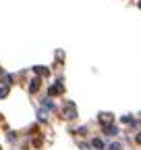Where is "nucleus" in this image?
Listing matches in <instances>:
<instances>
[{
  "label": "nucleus",
  "mask_w": 141,
  "mask_h": 150,
  "mask_svg": "<svg viewBox=\"0 0 141 150\" xmlns=\"http://www.w3.org/2000/svg\"><path fill=\"white\" fill-rule=\"evenodd\" d=\"M75 117H77L75 104H73V102H66V104H64V119H75Z\"/></svg>",
  "instance_id": "1"
},
{
  "label": "nucleus",
  "mask_w": 141,
  "mask_h": 150,
  "mask_svg": "<svg viewBox=\"0 0 141 150\" xmlns=\"http://www.w3.org/2000/svg\"><path fill=\"white\" fill-rule=\"evenodd\" d=\"M104 131H106L108 136H116V134H118V129H116L114 125H106V127H104Z\"/></svg>",
  "instance_id": "2"
},
{
  "label": "nucleus",
  "mask_w": 141,
  "mask_h": 150,
  "mask_svg": "<svg viewBox=\"0 0 141 150\" xmlns=\"http://www.w3.org/2000/svg\"><path fill=\"white\" fill-rule=\"evenodd\" d=\"M50 94H52V96H56V94H62V86H60V83L52 86V88H50Z\"/></svg>",
  "instance_id": "3"
},
{
  "label": "nucleus",
  "mask_w": 141,
  "mask_h": 150,
  "mask_svg": "<svg viewBox=\"0 0 141 150\" xmlns=\"http://www.w3.org/2000/svg\"><path fill=\"white\" fill-rule=\"evenodd\" d=\"M38 90H40V79H38V77H35V79L31 81V86H29V92L33 94V92H38Z\"/></svg>",
  "instance_id": "4"
},
{
  "label": "nucleus",
  "mask_w": 141,
  "mask_h": 150,
  "mask_svg": "<svg viewBox=\"0 0 141 150\" xmlns=\"http://www.w3.org/2000/svg\"><path fill=\"white\" fill-rule=\"evenodd\" d=\"M35 73H38V75H48V69H44V67H35Z\"/></svg>",
  "instance_id": "5"
},
{
  "label": "nucleus",
  "mask_w": 141,
  "mask_h": 150,
  "mask_svg": "<svg viewBox=\"0 0 141 150\" xmlns=\"http://www.w3.org/2000/svg\"><path fill=\"white\" fill-rule=\"evenodd\" d=\"M94 146H96V148H104V142H102V140H94Z\"/></svg>",
  "instance_id": "6"
},
{
  "label": "nucleus",
  "mask_w": 141,
  "mask_h": 150,
  "mask_svg": "<svg viewBox=\"0 0 141 150\" xmlns=\"http://www.w3.org/2000/svg\"><path fill=\"white\" fill-rule=\"evenodd\" d=\"M108 150H122V148H120V144H110Z\"/></svg>",
  "instance_id": "7"
},
{
  "label": "nucleus",
  "mask_w": 141,
  "mask_h": 150,
  "mask_svg": "<svg viewBox=\"0 0 141 150\" xmlns=\"http://www.w3.org/2000/svg\"><path fill=\"white\" fill-rule=\"evenodd\" d=\"M137 142H139V144H141V131H139V136H137Z\"/></svg>",
  "instance_id": "8"
}]
</instances>
